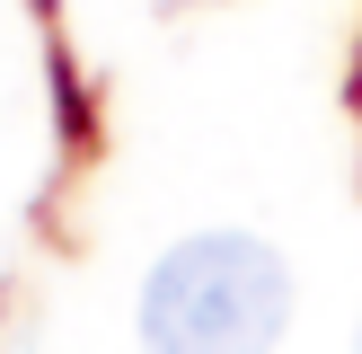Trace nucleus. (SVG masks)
I'll use <instances>...</instances> for the list:
<instances>
[{"mask_svg": "<svg viewBox=\"0 0 362 354\" xmlns=\"http://www.w3.org/2000/svg\"><path fill=\"white\" fill-rule=\"evenodd\" d=\"M292 328V266L257 230H194L141 283L151 354H274Z\"/></svg>", "mask_w": 362, "mask_h": 354, "instance_id": "1", "label": "nucleus"}, {"mask_svg": "<svg viewBox=\"0 0 362 354\" xmlns=\"http://www.w3.org/2000/svg\"><path fill=\"white\" fill-rule=\"evenodd\" d=\"M354 354H362V336H354Z\"/></svg>", "mask_w": 362, "mask_h": 354, "instance_id": "2", "label": "nucleus"}]
</instances>
